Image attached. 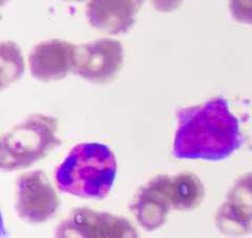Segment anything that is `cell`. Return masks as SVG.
<instances>
[{"label":"cell","instance_id":"obj_1","mask_svg":"<svg viewBox=\"0 0 252 238\" xmlns=\"http://www.w3.org/2000/svg\"><path fill=\"white\" fill-rule=\"evenodd\" d=\"M242 144L240 123L226 100L217 98L179 113L172 153L180 160L222 161Z\"/></svg>","mask_w":252,"mask_h":238},{"label":"cell","instance_id":"obj_2","mask_svg":"<svg viewBox=\"0 0 252 238\" xmlns=\"http://www.w3.org/2000/svg\"><path fill=\"white\" fill-rule=\"evenodd\" d=\"M117 161L101 143H82L70 150L55 173L62 192L84 198H104L113 188Z\"/></svg>","mask_w":252,"mask_h":238},{"label":"cell","instance_id":"obj_3","mask_svg":"<svg viewBox=\"0 0 252 238\" xmlns=\"http://www.w3.org/2000/svg\"><path fill=\"white\" fill-rule=\"evenodd\" d=\"M57 121L34 115L16 125L1 139L0 167L3 171L28 168L45 157L59 144Z\"/></svg>","mask_w":252,"mask_h":238},{"label":"cell","instance_id":"obj_4","mask_svg":"<svg viewBox=\"0 0 252 238\" xmlns=\"http://www.w3.org/2000/svg\"><path fill=\"white\" fill-rule=\"evenodd\" d=\"M123 60V46L119 41L99 39L76 47L74 73L91 83H108L119 74Z\"/></svg>","mask_w":252,"mask_h":238},{"label":"cell","instance_id":"obj_5","mask_svg":"<svg viewBox=\"0 0 252 238\" xmlns=\"http://www.w3.org/2000/svg\"><path fill=\"white\" fill-rule=\"evenodd\" d=\"M59 206V197L43 171H31L19 178L16 211L21 219L31 224L44 223Z\"/></svg>","mask_w":252,"mask_h":238},{"label":"cell","instance_id":"obj_6","mask_svg":"<svg viewBox=\"0 0 252 238\" xmlns=\"http://www.w3.org/2000/svg\"><path fill=\"white\" fill-rule=\"evenodd\" d=\"M137 234L126 218L90 208L74 209L56 231L57 237L74 238H126Z\"/></svg>","mask_w":252,"mask_h":238},{"label":"cell","instance_id":"obj_7","mask_svg":"<svg viewBox=\"0 0 252 238\" xmlns=\"http://www.w3.org/2000/svg\"><path fill=\"white\" fill-rule=\"evenodd\" d=\"M76 45L53 39L37 44L29 57L31 74L39 81L60 80L74 71Z\"/></svg>","mask_w":252,"mask_h":238},{"label":"cell","instance_id":"obj_8","mask_svg":"<svg viewBox=\"0 0 252 238\" xmlns=\"http://www.w3.org/2000/svg\"><path fill=\"white\" fill-rule=\"evenodd\" d=\"M217 224L227 235L248 233L252 224V173L235 182L217 214Z\"/></svg>","mask_w":252,"mask_h":238},{"label":"cell","instance_id":"obj_9","mask_svg":"<svg viewBox=\"0 0 252 238\" xmlns=\"http://www.w3.org/2000/svg\"><path fill=\"white\" fill-rule=\"evenodd\" d=\"M144 0H90L86 17L90 25L105 33L124 34L136 23Z\"/></svg>","mask_w":252,"mask_h":238},{"label":"cell","instance_id":"obj_10","mask_svg":"<svg viewBox=\"0 0 252 238\" xmlns=\"http://www.w3.org/2000/svg\"><path fill=\"white\" fill-rule=\"evenodd\" d=\"M170 178L159 176L153 178L137 195L132 211L140 226L147 231H154L162 227L172 208Z\"/></svg>","mask_w":252,"mask_h":238},{"label":"cell","instance_id":"obj_11","mask_svg":"<svg viewBox=\"0 0 252 238\" xmlns=\"http://www.w3.org/2000/svg\"><path fill=\"white\" fill-rule=\"evenodd\" d=\"M204 195L203 182L195 174L185 172L170 178V200L173 209L193 210L201 205Z\"/></svg>","mask_w":252,"mask_h":238},{"label":"cell","instance_id":"obj_12","mask_svg":"<svg viewBox=\"0 0 252 238\" xmlns=\"http://www.w3.org/2000/svg\"><path fill=\"white\" fill-rule=\"evenodd\" d=\"M229 10L235 21L252 26V0H230Z\"/></svg>","mask_w":252,"mask_h":238},{"label":"cell","instance_id":"obj_13","mask_svg":"<svg viewBox=\"0 0 252 238\" xmlns=\"http://www.w3.org/2000/svg\"><path fill=\"white\" fill-rule=\"evenodd\" d=\"M152 2L157 11L170 13L178 10L182 4L183 0H152Z\"/></svg>","mask_w":252,"mask_h":238},{"label":"cell","instance_id":"obj_14","mask_svg":"<svg viewBox=\"0 0 252 238\" xmlns=\"http://www.w3.org/2000/svg\"><path fill=\"white\" fill-rule=\"evenodd\" d=\"M65 1H73V2H81L83 0H65Z\"/></svg>","mask_w":252,"mask_h":238}]
</instances>
